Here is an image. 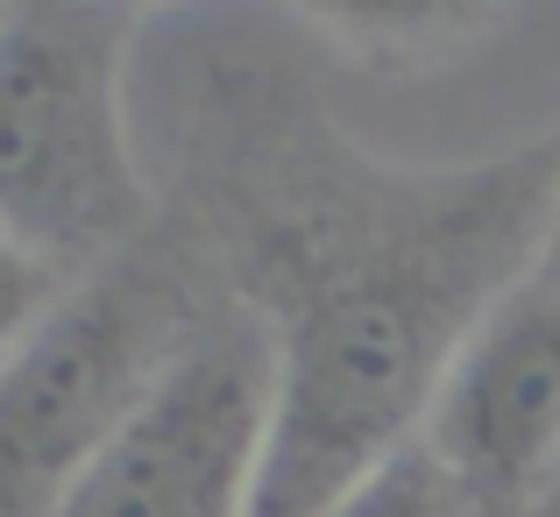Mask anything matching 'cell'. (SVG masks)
Returning a JSON list of instances; mask_svg holds the SVG:
<instances>
[{"instance_id": "5", "label": "cell", "mask_w": 560, "mask_h": 517, "mask_svg": "<svg viewBox=\"0 0 560 517\" xmlns=\"http://www.w3.org/2000/svg\"><path fill=\"white\" fill-rule=\"evenodd\" d=\"M419 439L482 510L547 504L560 482V284L533 270L468 327Z\"/></svg>"}, {"instance_id": "9", "label": "cell", "mask_w": 560, "mask_h": 517, "mask_svg": "<svg viewBox=\"0 0 560 517\" xmlns=\"http://www.w3.org/2000/svg\"><path fill=\"white\" fill-rule=\"evenodd\" d=\"M539 270L560 284V199H553V220H547V248H539Z\"/></svg>"}, {"instance_id": "3", "label": "cell", "mask_w": 560, "mask_h": 517, "mask_svg": "<svg viewBox=\"0 0 560 517\" xmlns=\"http://www.w3.org/2000/svg\"><path fill=\"white\" fill-rule=\"evenodd\" d=\"M191 348L178 298L100 270L0 362V510L43 517Z\"/></svg>"}, {"instance_id": "8", "label": "cell", "mask_w": 560, "mask_h": 517, "mask_svg": "<svg viewBox=\"0 0 560 517\" xmlns=\"http://www.w3.org/2000/svg\"><path fill=\"white\" fill-rule=\"evenodd\" d=\"M65 291L71 284H65V270H57L50 256H36L28 242L0 234V362L65 305Z\"/></svg>"}, {"instance_id": "2", "label": "cell", "mask_w": 560, "mask_h": 517, "mask_svg": "<svg viewBox=\"0 0 560 517\" xmlns=\"http://www.w3.org/2000/svg\"><path fill=\"white\" fill-rule=\"evenodd\" d=\"M136 8L0 14V234L65 270L128 242L150 213L121 114Z\"/></svg>"}, {"instance_id": "6", "label": "cell", "mask_w": 560, "mask_h": 517, "mask_svg": "<svg viewBox=\"0 0 560 517\" xmlns=\"http://www.w3.org/2000/svg\"><path fill=\"white\" fill-rule=\"evenodd\" d=\"M327 517H482V504L440 468V454L425 447V439H411L376 475H362Z\"/></svg>"}, {"instance_id": "10", "label": "cell", "mask_w": 560, "mask_h": 517, "mask_svg": "<svg viewBox=\"0 0 560 517\" xmlns=\"http://www.w3.org/2000/svg\"><path fill=\"white\" fill-rule=\"evenodd\" d=\"M547 517H560V482H553V496H547Z\"/></svg>"}, {"instance_id": "1", "label": "cell", "mask_w": 560, "mask_h": 517, "mask_svg": "<svg viewBox=\"0 0 560 517\" xmlns=\"http://www.w3.org/2000/svg\"><path fill=\"white\" fill-rule=\"evenodd\" d=\"M560 142L447 185L327 277L277 333L270 461L248 517H327L425 425L454 348L511 291L518 242L547 248Z\"/></svg>"}, {"instance_id": "4", "label": "cell", "mask_w": 560, "mask_h": 517, "mask_svg": "<svg viewBox=\"0 0 560 517\" xmlns=\"http://www.w3.org/2000/svg\"><path fill=\"white\" fill-rule=\"evenodd\" d=\"M270 419L277 333L256 313L213 319L43 517H248Z\"/></svg>"}, {"instance_id": "11", "label": "cell", "mask_w": 560, "mask_h": 517, "mask_svg": "<svg viewBox=\"0 0 560 517\" xmlns=\"http://www.w3.org/2000/svg\"><path fill=\"white\" fill-rule=\"evenodd\" d=\"M0 14H8V8H0Z\"/></svg>"}, {"instance_id": "7", "label": "cell", "mask_w": 560, "mask_h": 517, "mask_svg": "<svg viewBox=\"0 0 560 517\" xmlns=\"http://www.w3.org/2000/svg\"><path fill=\"white\" fill-rule=\"evenodd\" d=\"M313 22H334L348 50H447L468 22H490L476 8H313Z\"/></svg>"}]
</instances>
